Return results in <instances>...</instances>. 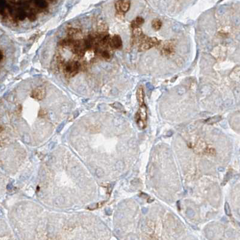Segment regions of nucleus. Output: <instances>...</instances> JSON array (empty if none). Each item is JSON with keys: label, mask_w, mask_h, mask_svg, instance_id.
Wrapping results in <instances>:
<instances>
[{"label": "nucleus", "mask_w": 240, "mask_h": 240, "mask_svg": "<svg viewBox=\"0 0 240 240\" xmlns=\"http://www.w3.org/2000/svg\"><path fill=\"white\" fill-rule=\"evenodd\" d=\"M137 42L138 51H144L154 46H158L160 41L156 37H149L145 34H142L134 40H132V43L134 44Z\"/></svg>", "instance_id": "1"}, {"label": "nucleus", "mask_w": 240, "mask_h": 240, "mask_svg": "<svg viewBox=\"0 0 240 240\" xmlns=\"http://www.w3.org/2000/svg\"><path fill=\"white\" fill-rule=\"evenodd\" d=\"M135 119L138 127L140 130H143L146 127L147 113V107L145 104L140 105L135 114Z\"/></svg>", "instance_id": "2"}, {"label": "nucleus", "mask_w": 240, "mask_h": 240, "mask_svg": "<svg viewBox=\"0 0 240 240\" xmlns=\"http://www.w3.org/2000/svg\"><path fill=\"white\" fill-rule=\"evenodd\" d=\"M81 68V64L75 61H70L63 65V71L67 78H72L77 75Z\"/></svg>", "instance_id": "3"}, {"label": "nucleus", "mask_w": 240, "mask_h": 240, "mask_svg": "<svg viewBox=\"0 0 240 240\" xmlns=\"http://www.w3.org/2000/svg\"><path fill=\"white\" fill-rule=\"evenodd\" d=\"M161 54L164 56H169L173 54L175 51V43L173 41H169L159 45Z\"/></svg>", "instance_id": "4"}, {"label": "nucleus", "mask_w": 240, "mask_h": 240, "mask_svg": "<svg viewBox=\"0 0 240 240\" xmlns=\"http://www.w3.org/2000/svg\"><path fill=\"white\" fill-rule=\"evenodd\" d=\"M131 1L128 0L123 1H117L115 3V7L117 11V14L119 17H124V14L127 12L130 8Z\"/></svg>", "instance_id": "5"}, {"label": "nucleus", "mask_w": 240, "mask_h": 240, "mask_svg": "<svg viewBox=\"0 0 240 240\" xmlns=\"http://www.w3.org/2000/svg\"><path fill=\"white\" fill-rule=\"evenodd\" d=\"M110 47L112 49H120L122 48V41L119 35L116 34L110 38Z\"/></svg>", "instance_id": "6"}, {"label": "nucleus", "mask_w": 240, "mask_h": 240, "mask_svg": "<svg viewBox=\"0 0 240 240\" xmlns=\"http://www.w3.org/2000/svg\"><path fill=\"white\" fill-rule=\"evenodd\" d=\"M45 95L46 92L45 88L42 87H39L36 88L32 91L31 97L38 100H41L45 97Z\"/></svg>", "instance_id": "7"}, {"label": "nucleus", "mask_w": 240, "mask_h": 240, "mask_svg": "<svg viewBox=\"0 0 240 240\" xmlns=\"http://www.w3.org/2000/svg\"><path fill=\"white\" fill-rule=\"evenodd\" d=\"M136 97L139 105H141L145 104V90L142 85L138 87L136 93Z\"/></svg>", "instance_id": "8"}, {"label": "nucleus", "mask_w": 240, "mask_h": 240, "mask_svg": "<svg viewBox=\"0 0 240 240\" xmlns=\"http://www.w3.org/2000/svg\"><path fill=\"white\" fill-rule=\"evenodd\" d=\"M145 22V19L141 17L138 16L134 20H133L131 23V28H134L136 27H140Z\"/></svg>", "instance_id": "9"}, {"label": "nucleus", "mask_w": 240, "mask_h": 240, "mask_svg": "<svg viewBox=\"0 0 240 240\" xmlns=\"http://www.w3.org/2000/svg\"><path fill=\"white\" fill-rule=\"evenodd\" d=\"M162 25V21L159 19H154L152 21V27L155 31H158L160 30Z\"/></svg>", "instance_id": "10"}, {"label": "nucleus", "mask_w": 240, "mask_h": 240, "mask_svg": "<svg viewBox=\"0 0 240 240\" xmlns=\"http://www.w3.org/2000/svg\"><path fill=\"white\" fill-rule=\"evenodd\" d=\"M81 32V31L77 28H70L68 30L67 33H68V35L69 36V37H71L72 38V37H73L75 35L79 34Z\"/></svg>", "instance_id": "11"}, {"label": "nucleus", "mask_w": 240, "mask_h": 240, "mask_svg": "<svg viewBox=\"0 0 240 240\" xmlns=\"http://www.w3.org/2000/svg\"><path fill=\"white\" fill-rule=\"evenodd\" d=\"M36 5L41 9H45L48 6V3L46 1H34Z\"/></svg>", "instance_id": "12"}, {"label": "nucleus", "mask_w": 240, "mask_h": 240, "mask_svg": "<svg viewBox=\"0 0 240 240\" xmlns=\"http://www.w3.org/2000/svg\"><path fill=\"white\" fill-rule=\"evenodd\" d=\"M64 202H65L64 198L61 196H59L54 201V205L57 207H60L64 204Z\"/></svg>", "instance_id": "13"}, {"label": "nucleus", "mask_w": 240, "mask_h": 240, "mask_svg": "<svg viewBox=\"0 0 240 240\" xmlns=\"http://www.w3.org/2000/svg\"><path fill=\"white\" fill-rule=\"evenodd\" d=\"M100 56H102L105 60H109L111 58V54L108 50H103L100 53Z\"/></svg>", "instance_id": "14"}, {"label": "nucleus", "mask_w": 240, "mask_h": 240, "mask_svg": "<svg viewBox=\"0 0 240 240\" xmlns=\"http://www.w3.org/2000/svg\"><path fill=\"white\" fill-rule=\"evenodd\" d=\"M27 17V15L25 14V12L23 10H19L18 11V13L17 14V18L19 20H24L25 18Z\"/></svg>", "instance_id": "15"}, {"label": "nucleus", "mask_w": 240, "mask_h": 240, "mask_svg": "<svg viewBox=\"0 0 240 240\" xmlns=\"http://www.w3.org/2000/svg\"><path fill=\"white\" fill-rule=\"evenodd\" d=\"M27 17L28 18V19L31 21H34L36 19V16L35 15V14L34 12H31L30 13V14L27 15Z\"/></svg>", "instance_id": "16"}, {"label": "nucleus", "mask_w": 240, "mask_h": 240, "mask_svg": "<svg viewBox=\"0 0 240 240\" xmlns=\"http://www.w3.org/2000/svg\"><path fill=\"white\" fill-rule=\"evenodd\" d=\"M96 174L98 177H101L104 175V171L101 169H97L96 170Z\"/></svg>", "instance_id": "17"}, {"label": "nucleus", "mask_w": 240, "mask_h": 240, "mask_svg": "<svg viewBox=\"0 0 240 240\" xmlns=\"http://www.w3.org/2000/svg\"><path fill=\"white\" fill-rule=\"evenodd\" d=\"M46 115H47V112L46 111V110L43 109H41L39 112V116L42 118L45 116Z\"/></svg>", "instance_id": "18"}, {"label": "nucleus", "mask_w": 240, "mask_h": 240, "mask_svg": "<svg viewBox=\"0 0 240 240\" xmlns=\"http://www.w3.org/2000/svg\"><path fill=\"white\" fill-rule=\"evenodd\" d=\"M54 145V143L50 144V145H49V149H53L55 145Z\"/></svg>", "instance_id": "19"}]
</instances>
